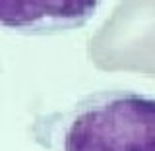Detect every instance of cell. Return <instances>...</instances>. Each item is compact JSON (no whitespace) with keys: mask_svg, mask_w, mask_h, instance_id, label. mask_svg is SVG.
I'll list each match as a JSON object with an SVG mask.
<instances>
[{"mask_svg":"<svg viewBox=\"0 0 155 151\" xmlns=\"http://www.w3.org/2000/svg\"><path fill=\"white\" fill-rule=\"evenodd\" d=\"M58 151H155V97L130 89L87 95L62 120Z\"/></svg>","mask_w":155,"mask_h":151,"instance_id":"6da1fadb","label":"cell"},{"mask_svg":"<svg viewBox=\"0 0 155 151\" xmlns=\"http://www.w3.org/2000/svg\"><path fill=\"white\" fill-rule=\"evenodd\" d=\"M103 0H0V29L51 35L85 25Z\"/></svg>","mask_w":155,"mask_h":151,"instance_id":"7a4b0ae2","label":"cell"}]
</instances>
